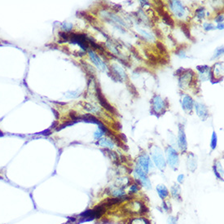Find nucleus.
<instances>
[{
    "mask_svg": "<svg viewBox=\"0 0 224 224\" xmlns=\"http://www.w3.org/2000/svg\"><path fill=\"white\" fill-rule=\"evenodd\" d=\"M167 224H176V219L174 217H170V219H168Z\"/></svg>",
    "mask_w": 224,
    "mask_h": 224,
    "instance_id": "obj_27",
    "label": "nucleus"
},
{
    "mask_svg": "<svg viewBox=\"0 0 224 224\" xmlns=\"http://www.w3.org/2000/svg\"><path fill=\"white\" fill-rule=\"evenodd\" d=\"M99 144L101 146V147H104V148H114V143L111 140L108 139H102L100 140L99 141Z\"/></svg>",
    "mask_w": 224,
    "mask_h": 224,
    "instance_id": "obj_11",
    "label": "nucleus"
},
{
    "mask_svg": "<svg viewBox=\"0 0 224 224\" xmlns=\"http://www.w3.org/2000/svg\"><path fill=\"white\" fill-rule=\"evenodd\" d=\"M182 106L185 110L186 109H191L192 107V98L188 96H186L183 99V102H182Z\"/></svg>",
    "mask_w": 224,
    "mask_h": 224,
    "instance_id": "obj_12",
    "label": "nucleus"
},
{
    "mask_svg": "<svg viewBox=\"0 0 224 224\" xmlns=\"http://www.w3.org/2000/svg\"><path fill=\"white\" fill-rule=\"evenodd\" d=\"M96 91H97V97H98V99H99V103H100L101 105L103 106V108H105V109H107L108 111H109L110 113H112V114H116L117 112H116V110H115V108H114L113 106H111L110 104L107 102L106 99L104 98V97L103 96V95H102V92H101L100 89H99V86L96 87Z\"/></svg>",
    "mask_w": 224,
    "mask_h": 224,
    "instance_id": "obj_3",
    "label": "nucleus"
},
{
    "mask_svg": "<svg viewBox=\"0 0 224 224\" xmlns=\"http://www.w3.org/2000/svg\"><path fill=\"white\" fill-rule=\"evenodd\" d=\"M126 206L130 207L129 211L133 212V213H142V212H143V210L144 209V205H143L140 203H138V202L128 204Z\"/></svg>",
    "mask_w": 224,
    "mask_h": 224,
    "instance_id": "obj_9",
    "label": "nucleus"
},
{
    "mask_svg": "<svg viewBox=\"0 0 224 224\" xmlns=\"http://www.w3.org/2000/svg\"><path fill=\"white\" fill-rule=\"evenodd\" d=\"M139 167L143 170V172L146 174L148 172V167H149V158L146 154H143L139 157Z\"/></svg>",
    "mask_w": 224,
    "mask_h": 224,
    "instance_id": "obj_7",
    "label": "nucleus"
},
{
    "mask_svg": "<svg viewBox=\"0 0 224 224\" xmlns=\"http://www.w3.org/2000/svg\"><path fill=\"white\" fill-rule=\"evenodd\" d=\"M72 27H73V25L71 24H69V23H64L63 24V28H65L64 30H66V31H69V30H71Z\"/></svg>",
    "mask_w": 224,
    "mask_h": 224,
    "instance_id": "obj_24",
    "label": "nucleus"
},
{
    "mask_svg": "<svg viewBox=\"0 0 224 224\" xmlns=\"http://www.w3.org/2000/svg\"><path fill=\"white\" fill-rule=\"evenodd\" d=\"M222 20H223V16L222 15H220L219 16V18H216V21L219 24H220L221 22H222Z\"/></svg>",
    "mask_w": 224,
    "mask_h": 224,
    "instance_id": "obj_29",
    "label": "nucleus"
},
{
    "mask_svg": "<svg viewBox=\"0 0 224 224\" xmlns=\"http://www.w3.org/2000/svg\"><path fill=\"white\" fill-rule=\"evenodd\" d=\"M130 191H131V192H133V193H135V192H138L139 188H138V187H137V185H135V184L132 185V186L130 187Z\"/></svg>",
    "mask_w": 224,
    "mask_h": 224,
    "instance_id": "obj_25",
    "label": "nucleus"
},
{
    "mask_svg": "<svg viewBox=\"0 0 224 224\" xmlns=\"http://www.w3.org/2000/svg\"><path fill=\"white\" fill-rule=\"evenodd\" d=\"M171 192H172V195L174 197H179L180 195V187L179 186H174V187L171 188Z\"/></svg>",
    "mask_w": 224,
    "mask_h": 224,
    "instance_id": "obj_16",
    "label": "nucleus"
},
{
    "mask_svg": "<svg viewBox=\"0 0 224 224\" xmlns=\"http://www.w3.org/2000/svg\"><path fill=\"white\" fill-rule=\"evenodd\" d=\"M135 175L138 177L143 187H145L146 188H151V182L148 180L146 173L143 172V170L141 169L139 166H137L135 169Z\"/></svg>",
    "mask_w": 224,
    "mask_h": 224,
    "instance_id": "obj_4",
    "label": "nucleus"
},
{
    "mask_svg": "<svg viewBox=\"0 0 224 224\" xmlns=\"http://www.w3.org/2000/svg\"><path fill=\"white\" fill-rule=\"evenodd\" d=\"M162 17H163V20L165 21V24H167V25H169L170 26H174V25H175V22H174L173 19L170 17V16L167 13H164V15L162 16Z\"/></svg>",
    "mask_w": 224,
    "mask_h": 224,
    "instance_id": "obj_13",
    "label": "nucleus"
},
{
    "mask_svg": "<svg viewBox=\"0 0 224 224\" xmlns=\"http://www.w3.org/2000/svg\"><path fill=\"white\" fill-rule=\"evenodd\" d=\"M218 28H219V30H222V29H223V24H222V23H220V24H219V25H218Z\"/></svg>",
    "mask_w": 224,
    "mask_h": 224,
    "instance_id": "obj_31",
    "label": "nucleus"
},
{
    "mask_svg": "<svg viewBox=\"0 0 224 224\" xmlns=\"http://www.w3.org/2000/svg\"><path fill=\"white\" fill-rule=\"evenodd\" d=\"M180 27L182 29V32L184 33V34L186 35V37H187L188 38H191V34H190L188 25L187 24H185V23H180Z\"/></svg>",
    "mask_w": 224,
    "mask_h": 224,
    "instance_id": "obj_14",
    "label": "nucleus"
},
{
    "mask_svg": "<svg viewBox=\"0 0 224 224\" xmlns=\"http://www.w3.org/2000/svg\"><path fill=\"white\" fill-rule=\"evenodd\" d=\"M166 156H167L168 163L174 169H177L179 165V157L176 153L175 149H173L171 147H169L166 150Z\"/></svg>",
    "mask_w": 224,
    "mask_h": 224,
    "instance_id": "obj_1",
    "label": "nucleus"
},
{
    "mask_svg": "<svg viewBox=\"0 0 224 224\" xmlns=\"http://www.w3.org/2000/svg\"><path fill=\"white\" fill-rule=\"evenodd\" d=\"M157 191L158 195L160 196V197L161 199H165V197H167L169 195V192H168V189L166 188L165 186L164 185H158L157 187Z\"/></svg>",
    "mask_w": 224,
    "mask_h": 224,
    "instance_id": "obj_10",
    "label": "nucleus"
},
{
    "mask_svg": "<svg viewBox=\"0 0 224 224\" xmlns=\"http://www.w3.org/2000/svg\"><path fill=\"white\" fill-rule=\"evenodd\" d=\"M196 14H197V17L203 18L204 16V8H199V9H197V12H196Z\"/></svg>",
    "mask_w": 224,
    "mask_h": 224,
    "instance_id": "obj_18",
    "label": "nucleus"
},
{
    "mask_svg": "<svg viewBox=\"0 0 224 224\" xmlns=\"http://www.w3.org/2000/svg\"><path fill=\"white\" fill-rule=\"evenodd\" d=\"M155 34L158 38H162V32H161L159 29H157V30H155Z\"/></svg>",
    "mask_w": 224,
    "mask_h": 224,
    "instance_id": "obj_28",
    "label": "nucleus"
},
{
    "mask_svg": "<svg viewBox=\"0 0 224 224\" xmlns=\"http://www.w3.org/2000/svg\"><path fill=\"white\" fill-rule=\"evenodd\" d=\"M169 3H170V7L172 8V11L177 16L181 17V16L184 15L183 7H182L179 1H171V2H169Z\"/></svg>",
    "mask_w": 224,
    "mask_h": 224,
    "instance_id": "obj_5",
    "label": "nucleus"
},
{
    "mask_svg": "<svg viewBox=\"0 0 224 224\" xmlns=\"http://www.w3.org/2000/svg\"><path fill=\"white\" fill-rule=\"evenodd\" d=\"M217 146V135L215 134V132L213 133V135H212V140H211V148L212 149H215Z\"/></svg>",
    "mask_w": 224,
    "mask_h": 224,
    "instance_id": "obj_17",
    "label": "nucleus"
},
{
    "mask_svg": "<svg viewBox=\"0 0 224 224\" xmlns=\"http://www.w3.org/2000/svg\"><path fill=\"white\" fill-rule=\"evenodd\" d=\"M103 135V131H102V130H100V129H99L98 131H96V133H95V138H96V139H99L100 138V137H102Z\"/></svg>",
    "mask_w": 224,
    "mask_h": 224,
    "instance_id": "obj_22",
    "label": "nucleus"
},
{
    "mask_svg": "<svg viewBox=\"0 0 224 224\" xmlns=\"http://www.w3.org/2000/svg\"><path fill=\"white\" fill-rule=\"evenodd\" d=\"M183 178H184V176L182 175H180L179 176V179H178V181L179 182H182V181H183Z\"/></svg>",
    "mask_w": 224,
    "mask_h": 224,
    "instance_id": "obj_30",
    "label": "nucleus"
},
{
    "mask_svg": "<svg viewBox=\"0 0 224 224\" xmlns=\"http://www.w3.org/2000/svg\"><path fill=\"white\" fill-rule=\"evenodd\" d=\"M204 29L205 30H214V25H212V24H210V23H204Z\"/></svg>",
    "mask_w": 224,
    "mask_h": 224,
    "instance_id": "obj_23",
    "label": "nucleus"
},
{
    "mask_svg": "<svg viewBox=\"0 0 224 224\" xmlns=\"http://www.w3.org/2000/svg\"><path fill=\"white\" fill-rule=\"evenodd\" d=\"M89 55H90V57H91V59L93 60V63L96 65V67L98 68L99 69H100V70H103V71H104V70H106V65L105 64L103 63L102 60H101L99 58V56H97L96 54H95L92 51H89L88 52Z\"/></svg>",
    "mask_w": 224,
    "mask_h": 224,
    "instance_id": "obj_6",
    "label": "nucleus"
},
{
    "mask_svg": "<svg viewBox=\"0 0 224 224\" xmlns=\"http://www.w3.org/2000/svg\"><path fill=\"white\" fill-rule=\"evenodd\" d=\"M152 156H153V161H155L157 166L161 170H164V169L165 168V161L160 149L158 148H156L155 151H153Z\"/></svg>",
    "mask_w": 224,
    "mask_h": 224,
    "instance_id": "obj_2",
    "label": "nucleus"
},
{
    "mask_svg": "<svg viewBox=\"0 0 224 224\" xmlns=\"http://www.w3.org/2000/svg\"><path fill=\"white\" fill-rule=\"evenodd\" d=\"M131 224H149L146 219H141V218H138V219H135L131 221Z\"/></svg>",
    "mask_w": 224,
    "mask_h": 224,
    "instance_id": "obj_15",
    "label": "nucleus"
},
{
    "mask_svg": "<svg viewBox=\"0 0 224 224\" xmlns=\"http://www.w3.org/2000/svg\"><path fill=\"white\" fill-rule=\"evenodd\" d=\"M130 51H131V52L133 53L134 56L137 58V59L139 60H142V57L140 56V55L139 54V52H136V50L134 48V47H131V48H130Z\"/></svg>",
    "mask_w": 224,
    "mask_h": 224,
    "instance_id": "obj_21",
    "label": "nucleus"
},
{
    "mask_svg": "<svg viewBox=\"0 0 224 224\" xmlns=\"http://www.w3.org/2000/svg\"><path fill=\"white\" fill-rule=\"evenodd\" d=\"M157 43V48L159 50H161V52H166V48H165V47L163 45L162 42H156Z\"/></svg>",
    "mask_w": 224,
    "mask_h": 224,
    "instance_id": "obj_20",
    "label": "nucleus"
},
{
    "mask_svg": "<svg viewBox=\"0 0 224 224\" xmlns=\"http://www.w3.org/2000/svg\"><path fill=\"white\" fill-rule=\"evenodd\" d=\"M179 144L180 148L182 151L187 149V141H186V136H185L183 128L180 127L179 129Z\"/></svg>",
    "mask_w": 224,
    "mask_h": 224,
    "instance_id": "obj_8",
    "label": "nucleus"
},
{
    "mask_svg": "<svg viewBox=\"0 0 224 224\" xmlns=\"http://www.w3.org/2000/svg\"><path fill=\"white\" fill-rule=\"evenodd\" d=\"M222 52H223V48H222H222H220V49H218V50H217L216 53L214 54V58H216V57L219 56H220V55H221Z\"/></svg>",
    "mask_w": 224,
    "mask_h": 224,
    "instance_id": "obj_26",
    "label": "nucleus"
},
{
    "mask_svg": "<svg viewBox=\"0 0 224 224\" xmlns=\"http://www.w3.org/2000/svg\"><path fill=\"white\" fill-rule=\"evenodd\" d=\"M115 197H121L125 196V192H123L122 190H118V191H115V192L113 193Z\"/></svg>",
    "mask_w": 224,
    "mask_h": 224,
    "instance_id": "obj_19",
    "label": "nucleus"
}]
</instances>
